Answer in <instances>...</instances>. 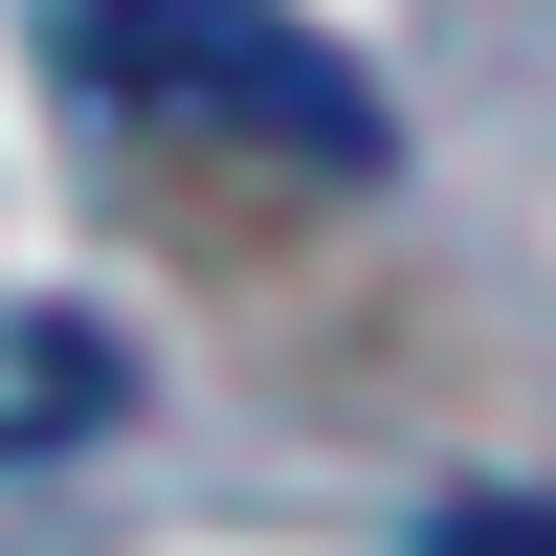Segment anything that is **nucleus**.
Segmentation results:
<instances>
[{
  "label": "nucleus",
  "instance_id": "nucleus-2",
  "mask_svg": "<svg viewBox=\"0 0 556 556\" xmlns=\"http://www.w3.org/2000/svg\"><path fill=\"white\" fill-rule=\"evenodd\" d=\"M424 556H556V490H445Z\"/></svg>",
  "mask_w": 556,
  "mask_h": 556
},
{
  "label": "nucleus",
  "instance_id": "nucleus-1",
  "mask_svg": "<svg viewBox=\"0 0 556 556\" xmlns=\"http://www.w3.org/2000/svg\"><path fill=\"white\" fill-rule=\"evenodd\" d=\"M67 89L134 134H223V156H290V178H379L401 112L379 67H334L312 23H267V0H67Z\"/></svg>",
  "mask_w": 556,
  "mask_h": 556
}]
</instances>
